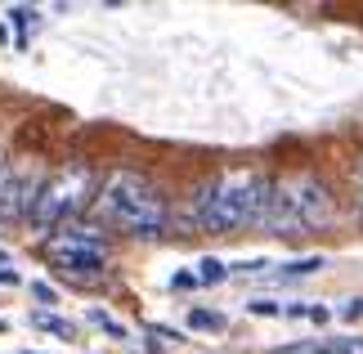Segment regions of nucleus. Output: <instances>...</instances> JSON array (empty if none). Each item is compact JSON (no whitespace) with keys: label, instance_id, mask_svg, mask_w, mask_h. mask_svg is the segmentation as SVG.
<instances>
[{"label":"nucleus","instance_id":"f257e3e1","mask_svg":"<svg viewBox=\"0 0 363 354\" xmlns=\"http://www.w3.org/2000/svg\"><path fill=\"white\" fill-rule=\"evenodd\" d=\"M256 229L269 233H318L332 224V193L323 179L314 175H283V179H264L256 216Z\"/></svg>","mask_w":363,"mask_h":354},{"label":"nucleus","instance_id":"f03ea898","mask_svg":"<svg viewBox=\"0 0 363 354\" xmlns=\"http://www.w3.org/2000/svg\"><path fill=\"white\" fill-rule=\"evenodd\" d=\"M260 189L264 179L256 171H229V175H216L211 184L198 189V206H193V224L206 233H233V229H247L251 216H256V202H260Z\"/></svg>","mask_w":363,"mask_h":354},{"label":"nucleus","instance_id":"7ed1b4c3","mask_svg":"<svg viewBox=\"0 0 363 354\" xmlns=\"http://www.w3.org/2000/svg\"><path fill=\"white\" fill-rule=\"evenodd\" d=\"M99 211L125 233L152 238L166 229V197L162 189H152L144 175L135 171H117L108 175V184L99 189Z\"/></svg>","mask_w":363,"mask_h":354},{"label":"nucleus","instance_id":"20e7f679","mask_svg":"<svg viewBox=\"0 0 363 354\" xmlns=\"http://www.w3.org/2000/svg\"><path fill=\"white\" fill-rule=\"evenodd\" d=\"M90 197H99V171L90 162H67L63 171H54L45 184L36 189V202L27 211L32 229L50 233V229H63L72 216L90 206Z\"/></svg>","mask_w":363,"mask_h":354},{"label":"nucleus","instance_id":"39448f33","mask_svg":"<svg viewBox=\"0 0 363 354\" xmlns=\"http://www.w3.org/2000/svg\"><path fill=\"white\" fill-rule=\"evenodd\" d=\"M50 256L59 260L72 278H99L104 265H108V251L99 243V233H81V229L50 238Z\"/></svg>","mask_w":363,"mask_h":354},{"label":"nucleus","instance_id":"423d86ee","mask_svg":"<svg viewBox=\"0 0 363 354\" xmlns=\"http://www.w3.org/2000/svg\"><path fill=\"white\" fill-rule=\"evenodd\" d=\"M36 189H40V184L9 175L5 189H0V220H23L27 211H32V202H36Z\"/></svg>","mask_w":363,"mask_h":354},{"label":"nucleus","instance_id":"0eeeda50","mask_svg":"<svg viewBox=\"0 0 363 354\" xmlns=\"http://www.w3.org/2000/svg\"><path fill=\"white\" fill-rule=\"evenodd\" d=\"M36 328L40 332H54L59 341H77V323H67L59 314H45V309H36Z\"/></svg>","mask_w":363,"mask_h":354},{"label":"nucleus","instance_id":"6e6552de","mask_svg":"<svg viewBox=\"0 0 363 354\" xmlns=\"http://www.w3.org/2000/svg\"><path fill=\"white\" fill-rule=\"evenodd\" d=\"M318 269H323V256H305V260L283 265V274H287V278H305V274H318Z\"/></svg>","mask_w":363,"mask_h":354},{"label":"nucleus","instance_id":"1a4fd4ad","mask_svg":"<svg viewBox=\"0 0 363 354\" xmlns=\"http://www.w3.org/2000/svg\"><path fill=\"white\" fill-rule=\"evenodd\" d=\"M189 328L216 332V328H225V319H220V314H211V309H189Z\"/></svg>","mask_w":363,"mask_h":354},{"label":"nucleus","instance_id":"9d476101","mask_svg":"<svg viewBox=\"0 0 363 354\" xmlns=\"http://www.w3.org/2000/svg\"><path fill=\"white\" fill-rule=\"evenodd\" d=\"M225 274H229V269L220 265L216 256H206V260L198 265V282H225Z\"/></svg>","mask_w":363,"mask_h":354},{"label":"nucleus","instance_id":"9b49d317","mask_svg":"<svg viewBox=\"0 0 363 354\" xmlns=\"http://www.w3.org/2000/svg\"><path fill=\"white\" fill-rule=\"evenodd\" d=\"M332 354H363V336H341V341L328 345Z\"/></svg>","mask_w":363,"mask_h":354},{"label":"nucleus","instance_id":"f8f14e48","mask_svg":"<svg viewBox=\"0 0 363 354\" xmlns=\"http://www.w3.org/2000/svg\"><path fill=\"white\" fill-rule=\"evenodd\" d=\"M328 345H310V341H301V345H278L274 354H323Z\"/></svg>","mask_w":363,"mask_h":354},{"label":"nucleus","instance_id":"ddd939ff","mask_svg":"<svg viewBox=\"0 0 363 354\" xmlns=\"http://www.w3.org/2000/svg\"><path fill=\"white\" fill-rule=\"evenodd\" d=\"M247 309H251V314H278V305H274V301H251Z\"/></svg>","mask_w":363,"mask_h":354},{"label":"nucleus","instance_id":"4468645a","mask_svg":"<svg viewBox=\"0 0 363 354\" xmlns=\"http://www.w3.org/2000/svg\"><path fill=\"white\" fill-rule=\"evenodd\" d=\"M9 18H13V23H18V27H27V23H32V18H36V13H32V9H9Z\"/></svg>","mask_w":363,"mask_h":354},{"label":"nucleus","instance_id":"2eb2a0df","mask_svg":"<svg viewBox=\"0 0 363 354\" xmlns=\"http://www.w3.org/2000/svg\"><path fill=\"white\" fill-rule=\"evenodd\" d=\"M32 292H36V301H50V305H54V287H50V282H36Z\"/></svg>","mask_w":363,"mask_h":354},{"label":"nucleus","instance_id":"dca6fc26","mask_svg":"<svg viewBox=\"0 0 363 354\" xmlns=\"http://www.w3.org/2000/svg\"><path fill=\"white\" fill-rule=\"evenodd\" d=\"M0 282H18V269H13V265H5V260H0Z\"/></svg>","mask_w":363,"mask_h":354},{"label":"nucleus","instance_id":"f3484780","mask_svg":"<svg viewBox=\"0 0 363 354\" xmlns=\"http://www.w3.org/2000/svg\"><path fill=\"white\" fill-rule=\"evenodd\" d=\"M5 179H9V162H5V153H0V189H5Z\"/></svg>","mask_w":363,"mask_h":354},{"label":"nucleus","instance_id":"a211bd4d","mask_svg":"<svg viewBox=\"0 0 363 354\" xmlns=\"http://www.w3.org/2000/svg\"><path fill=\"white\" fill-rule=\"evenodd\" d=\"M0 332H5V323H0Z\"/></svg>","mask_w":363,"mask_h":354},{"label":"nucleus","instance_id":"6ab92c4d","mask_svg":"<svg viewBox=\"0 0 363 354\" xmlns=\"http://www.w3.org/2000/svg\"><path fill=\"white\" fill-rule=\"evenodd\" d=\"M27 354H32V350H27Z\"/></svg>","mask_w":363,"mask_h":354}]
</instances>
